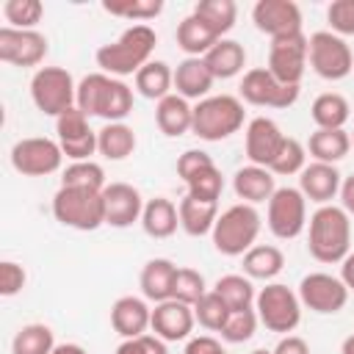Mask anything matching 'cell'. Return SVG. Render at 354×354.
<instances>
[{"label": "cell", "mask_w": 354, "mask_h": 354, "mask_svg": "<svg viewBox=\"0 0 354 354\" xmlns=\"http://www.w3.org/2000/svg\"><path fill=\"white\" fill-rule=\"evenodd\" d=\"M64 163V149L58 141L44 138V136H28L19 138L11 147V166L14 171L25 177H47L55 174Z\"/></svg>", "instance_id": "cell-11"}, {"label": "cell", "mask_w": 354, "mask_h": 354, "mask_svg": "<svg viewBox=\"0 0 354 354\" xmlns=\"http://www.w3.org/2000/svg\"><path fill=\"white\" fill-rule=\"evenodd\" d=\"M75 105L88 119L100 116V119H105V124L124 122L133 113V88L119 77H111L105 72H91L77 83Z\"/></svg>", "instance_id": "cell-2"}, {"label": "cell", "mask_w": 354, "mask_h": 354, "mask_svg": "<svg viewBox=\"0 0 354 354\" xmlns=\"http://www.w3.org/2000/svg\"><path fill=\"white\" fill-rule=\"evenodd\" d=\"M252 22L268 39H282L301 33V8L293 0H257L252 8Z\"/></svg>", "instance_id": "cell-16"}, {"label": "cell", "mask_w": 354, "mask_h": 354, "mask_svg": "<svg viewBox=\"0 0 354 354\" xmlns=\"http://www.w3.org/2000/svg\"><path fill=\"white\" fill-rule=\"evenodd\" d=\"M25 282H28V274L19 263H14V260L0 263V296H6V299L17 296L25 288Z\"/></svg>", "instance_id": "cell-49"}, {"label": "cell", "mask_w": 354, "mask_h": 354, "mask_svg": "<svg viewBox=\"0 0 354 354\" xmlns=\"http://www.w3.org/2000/svg\"><path fill=\"white\" fill-rule=\"evenodd\" d=\"M238 94L241 102L257 108H290L299 100V86H285L268 72V66H254L243 72Z\"/></svg>", "instance_id": "cell-12"}, {"label": "cell", "mask_w": 354, "mask_h": 354, "mask_svg": "<svg viewBox=\"0 0 354 354\" xmlns=\"http://www.w3.org/2000/svg\"><path fill=\"white\" fill-rule=\"evenodd\" d=\"M257 324H260V318H257L254 307L232 310L230 318H227V324H224V329H221L218 335H221V340H227V343H246V340L254 337Z\"/></svg>", "instance_id": "cell-44"}, {"label": "cell", "mask_w": 354, "mask_h": 354, "mask_svg": "<svg viewBox=\"0 0 354 354\" xmlns=\"http://www.w3.org/2000/svg\"><path fill=\"white\" fill-rule=\"evenodd\" d=\"M136 133L124 122H108L102 130H97V152L105 160H124L136 152Z\"/></svg>", "instance_id": "cell-33"}, {"label": "cell", "mask_w": 354, "mask_h": 354, "mask_svg": "<svg viewBox=\"0 0 354 354\" xmlns=\"http://www.w3.org/2000/svg\"><path fill=\"white\" fill-rule=\"evenodd\" d=\"M47 55V36L39 30H17L0 28V61L11 66H39Z\"/></svg>", "instance_id": "cell-17"}, {"label": "cell", "mask_w": 354, "mask_h": 354, "mask_svg": "<svg viewBox=\"0 0 354 354\" xmlns=\"http://www.w3.org/2000/svg\"><path fill=\"white\" fill-rule=\"evenodd\" d=\"M304 166H307V147H304L299 138L285 136V141H282L277 158L271 160L268 171H271L274 177H277V174H279V177H290V174H301Z\"/></svg>", "instance_id": "cell-41"}, {"label": "cell", "mask_w": 354, "mask_h": 354, "mask_svg": "<svg viewBox=\"0 0 354 354\" xmlns=\"http://www.w3.org/2000/svg\"><path fill=\"white\" fill-rule=\"evenodd\" d=\"M210 166H216V163H213V158H210L205 149H185V152L177 158V177H180L183 183H188L191 177H196L199 171H205V169H210Z\"/></svg>", "instance_id": "cell-48"}, {"label": "cell", "mask_w": 354, "mask_h": 354, "mask_svg": "<svg viewBox=\"0 0 354 354\" xmlns=\"http://www.w3.org/2000/svg\"><path fill=\"white\" fill-rule=\"evenodd\" d=\"M202 61H205V66L210 69V75L216 80H230V77H235V75L243 72V66H246V50L235 39H218L207 50V55Z\"/></svg>", "instance_id": "cell-27"}, {"label": "cell", "mask_w": 354, "mask_h": 354, "mask_svg": "<svg viewBox=\"0 0 354 354\" xmlns=\"http://www.w3.org/2000/svg\"><path fill=\"white\" fill-rule=\"evenodd\" d=\"M274 354H310V346L299 335H282L279 343L274 346Z\"/></svg>", "instance_id": "cell-52"}, {"label": "cell", "mask_w": 354, "mask_h": 354, "mask_svg": "<svg viewBox=\"0 0 354 354\" xmlns=\"http://www.w3.org/2000/svg\"><path fill=\"white\" fill-rule=\"evenodd\" d=\"M254 313H257L260 324L277 335H290L301 324L299 293L282 282H266V288L257 290Z\"/></svg>", "instance_id": "cell-7"}, {"label": "cell", "mask_w": 354, "mask_h": 354, "mask_svg": "<svg viewBox=\"0 0 354 354\" xmlns=\"http://www.w3.org/2000/svg\"><path fill=\"white\" fill-rule=\"evenodd\" d=\"M55 335L47 324H25L11 340V354H53Z\"/></svg>", "instance_id": "cell-38"}, {"label": "cell", "mask_w": 354, "mask_h": 354, "mask_svg": "<svg viewBox=\"0 0 354 354\" xmlns=\"http://www.w3.org/2000/svg\"><path fill=\"white\" fill-rule=\"evenodd\" d=\"M266 224L274 238L293 241L307 230V199L299 188L282 185L274 191V196L266 202Z\"/></svg>", "instance_id": "cell-10"}, {"label": "cell", "mask_w": 354, "mask_h": 354, "mask_svg": "<svg viewBox=\"0 0 354 354\" xmlns=\"http://www.w3.org/2000/svg\"><path fill=\"white\" fill-rule=\"evenodd\" d=\"M230 307L224 304V299L216 293V290H207L196 304H194V318L199 326L210 329V332H221L227 318H230Z\"/></svg>", "instance_id": "cell-42"}, {"label": "cell", "mask_w": 354, "mask_h": 354, "mask_svg": "<svg viewBox=\"0 0 354 354\" xmlns=\"http://www.w3.org/2000/svg\"><path fill=\"white\" fill-rule=\"evenodd\" d=\"M337 196H340V207H343L348 216H354V174H351V177H343Z\"/></svg>", "instance_id": "cell-53"}, {"label": "cell", "mask_w": 354, "mask_h": 354, "mask_svg": "<svg viewBox=\"0 0 354 354\" xmlns=\"http://www.w3.org/2000/svg\"><path fill=\"white\" fill-rule=\"evenodd\" d=\"M285 141V133L279 130V124L268 116H254L249 124H246V133H243V147H246V158L249 163L254 166H271V160L277 158L279 147Z\"/></svg>", "instance_id": "cell-19"}, {"label": "cell", "mask_w": 354, "mask_h": 354, "mask_svg": "<svg viewBox=\"0 0 354 354\" xmlns=\"http://www.w3.org/2000/svg\"><path fill=\"white\" fill-rule=\"evenodd\" d=\"M133 83L144 100L160 102L163 97H169L174 91V69L166 61H149L136 72Z\"/></svg>", "instance_id": "cell-31"}, {"label": "cell", "mask_w": 354, "mask_h": 354, "mask_svg": "<svg viewBox=\"0 0 354 354\" xmlns=\"http://www.w3.org/2000/svg\"><path fill=\"white\" fill-rule=\"evenodd\" d=\"M30 100L36 111L58 119L64 111L75 108L77 83L64 66H39L30 77Z\"/></svg>", "instance_id": "cell-8"}, {"label": "cell", "mask_w": 354, "mask_h": 354, "mask_svg": "<svg viewBox=\"0 0 354 354\" xmlns=\"http://www.w3.org/2000/svg\"><path fill=\"white\" fill-rule=\"evenodd\" d=\"M53 354H88L80 343H58L55 348H53Z\"/></svg>", "instance_id": "cell-55"}, {"label": "cell", "mask_w": 354, "mask_h": 354, "mask_svg": "<svg viewBox=\"0 0 354 354\" xmlns=\"http://www.w3.org/2000/svg\"><path fill=\"white\" fill-rule=\"evenodd\" d=\"M340 279H343V285L348 290H354V252H348L343 257V263H340Z\"/></svg>", "instance_id": "cell-54"}, {"label": "cell", "mask_w": 354, "mask_h": 354, "mask_svg": "<svg viewBox=\"0 0 354 354\" xmlns=\"http://www.w3.org/2000/svg\"><path fill=\"white\" fill-rule=\"evenodd\" d=\"M141 227L155 241L171 238L177 232V227H180V210H177V205L171 199H166V196H155V199L144 202Z\"/></svg>", "instance_id": "cell-29"}, {"label": "cell", "mask_w": 354, "mask_h": 354, "mask_svg": "<svg viewBox=\"0 0 354 354\" xmlns=\"http://www.w3.org/2000/svg\"><path fill=\"white\" fill-rule=\"evenodd\" d=\"M149 324H152V307L147 304V299H141V296H119L113 301L111 326L122 340L147 335Z\"/></svg>", "instance_id": "cell-22"}, {"label": "cell", "mask_w": 354, "mask_h": 354, "mask_svg": "<svg viewBox=\"0 0 354 354\" xmlns=\"http://www.w3.org/2000/svg\"><path fill=\"white\" fill-rule=\"evenodd\" d=\"M116 354H169L166 340H160L158 335H138V337H127L116 346Z\"/></svg>", "instance_id": "cell-50"}, {"label": "cell", "mask_w": 354, "mask_h": 354, "mask_svg": "<svg viewBox=\"0 0 354 354\" xmlns=\"http://www.w3.org/2000/svg\"><path fill=\"white\" fill-rule=\"evenodd\" d=\"M246 122V111L241 97L232 94H213L194 105V124L191 133L202 141H224L238 133Z\"/></svg>", "instance_id": "cell-5"}, {"label": "cell", "mask_w": 354, "mask_h": 354, "mask_svg": "<svg viewBox=\"0 0 354 354\" xmlns=\"http://www.w3.org/2000/svg\"><path fill=\"white\" fill-rule=\"evenodd\" d=\"M307 249L324 263H343L351 252V216L340 205H321L307 221Z\"/></svg>", "instance_id": "cell-3"}, {"label": "cell", "mask_w": 354, "mask_h": 354, "mask_svg": "<svg viewBox=\"0 0 354 354\" xmlns=\"http://www.w3.org/2000/svg\"><path fill=\"white\" fill-rule=\"evenodd\" d=\"M310 69L324 80H343L354 72V55L343 36L332 30H315L307 50Z\"/></svg>", "instance_id": "cell-9"}, {"label": "cell", "mask_w": 354, "mask_h": 354, "mask_svg": "<svg viewBox=\"0 0 354 354\" xmlns=\"http://www.w3.org/2000/svg\"><path fill=\"white\" fill-rule=\"evenodd\" d=\"M61 185L66 188H88V191H102L105 183V169L97 160H72L61 171Z\"/></svg>", "instance_id": "cell-39"}, {"label": "cell", "mask_w": 354, "mask_h": 354, "mask_svg": "<svg viewBox=\"0 0 354 354\" xmlns=\"http://www.w3.org/2000/svg\"><path fill=\"white\" fill-rule=\"evenodd\" d=\"M102 8L111 17L133 19L136 25H147L149 19L163 14V0H105Z\"/></svg>", "instance_id": "cell-40"}, {"label": "cell", "mask_w": 354, "mask_h": 354, "mask_svg": "<svg viewBox=\"0 0 354 354\" xmlns=\"http://www.w3.org/2000/svg\"><path fill=\"white\" fill-rule=\"evenodd\" d=\"M194 307L177 301V299H166L160 304L152 307V324L149 329L166 340V343H177V340H188L191 332H194Z\"/></svg>", "instance_id": "cell-20"}, {"label": "cell", "mask_w": 354, "mask_h": 354, "mask_svg": "<svg viewBox=\"0 0 354 354\" xmlns=\"http://www.w3.org/2000/svg\"><path fill=\"white\" fill-rule=\"evenodd\" d=\"M216 77L210 75V69L205 66L202 58H183L174 69V94H180L183 100H205L207 91L213 88Z\"/></svg>", "instance_id": "cell-25"}, {"label": "cell", "mask_w": 354, "mask_h": 354, "mask_svg": "<svg viewBox=\"0 0 354 354\" xmlns=\"http://www.w3.org/2000/svg\"><path fill=\"white\" fill-rule=\"evenodd\" d=\"M205 293H207V282H205V277H202L196 268H188V266L177 268V277H174V293H171V299H177V301H183V304L194 307Z\"/></svg>", "instance_id": "cell-45"}, {"label": "cell", "mask_w": 354, "mask_h": 354, "mask_svg": "<svg viewBox=\"0 0 354 354\" xmlns=\"http://www.w3.org/2000/svg\"><path fill=\"white\" fill-rule=\"evenodd\" d=\"M282 268H285V254H282L279 246L254 243V246L243 254V274H246L249 279L271 282Z\"/></svg>", "instance_id": "cell-35"}, {"label": "cell", "mask_w": 354, "mask_h": 354, "mask_svg": "<svg viewBox=\"0 0 354 354\" xmlns=\"http://www.w3.org/2000/svg\"><path fill=\"white\" fill-rule=\"evenodd\" d=\"M213 290L224 299V304L230 310H246V307H254V299H257V290L252 285V279L246 274H224L216 279Z\"/></svg>", "instance_id": "cell-37"}, {"label": "cell", "mask_w": 354, "mask_h": 354, "mask_svg": "<svg viewBox=\"0 0 354 354\" xmlns=\"http://www.w3.org/2000/svg\"><path fill=\"white\" fill-rule=\"evenodd\" d=\"M155 124L169 138L185 136V133H191V124H194V105L171 91L169 97L155 102Z\"/></svg>", "instance_id": "cell-26"}, {"label": "cell", "mask_w": 354, "mask_h": 354, "mask_svg": "<svg viewBox=\"0 0 354 354\" xmlns=\"http://www.w3.org/2000/svg\"><path fill=\"white\" fill-rule=\"evenodd\" d=\"M185 185H188V196L207 199V202H218V196H221V191H224V174L218 171V166H210V169L199 171L196 177H191Z\"/></svg>", "instance_id": "cell-46"}, {"label": "cell", "mask_w": 354, "mask_h": 354, "mask_svg": "<svg viewBox=\"0 0 354 354\" xmlns=\"http://www.w3.org/2000/svg\"><path fill=\"white\" fill-rule=\"evenodd\" d=\"M177 210H180V227L191 238L210 235L213 227H216V218H218V202L196 199V196H188V194L180 199Z\"/></svg>", "instance_id": "cell-28"}, {"label": "cell", "mask_w": 354, "mask_h": 354, "mask_svg": "<svg viewBox=\"0 0 354 354\" xmlns=\"http://www.w3.org/2000/svg\"><path fill=\"white\" fill-rule=\"evenodd\" d=\"M348 116H351V105L337 91H324L310 105V119L315 122V130H343Z\"/></svg>", "instance_id": "cell-32"}, {"label": "cell", "mask_w": 354, "mask_h": 354, "mask_svg": "<svg viewBox=\"0 0 354 354\" xmlns=\"http://www.w3.org/2000/svg\"><path fill=\"white\" fill-rule=\"evenodd\" d=\"M232 191L241 202L246 205H260V202H268L277 191V183H274V174L266 169V166H241L235 174H232Z\"/></svg>", "instance_id": "cell-24"}, {"label": "cell", "mask_w": 354, "mask_h": 354, "mask_svg": "<svg viewBox=\"0 0 354 354\" xmlns=\"http://www.w3.org/2000/svg\"><path fill=\"white\" fill-rule=\"evenodd\" d=\"M351 147H354V133H351Z\"/></svg>", "instance_id": "cell-58"}, {"label": "cell", "mask_w": 354, "mask_h": 354, "mask_svg": "<svg viewBox=\"0 0 354 354\" xmlns=\"http://www.w3.org/2000/svg\"><path fill=\"white\" fill-rule=\"evenodd\" d=\"M340 354H354V332L340 343Z\"/></svg>", "instance_id": "cell-56"}, {"label": "cell", "mask_w": 354, "mask_h": 354, "mask_svg": "<svg viewBox=\"0 0 354 354\" xmlns=\"http://www.w3.org/2000/svg\"><path fill=\"white\" fill-rule=\"evenodd\" d=\"M53 216L58 224L77 230V232H94L105 224V205L102 191L88 188H66L61 185L53 196Z\"/></svg>", "instance_id": "cell-6"}, {"label": "cell", "mask_w": 354, "mask_h": 354, "mask_svg": "<svg viewBox=\"0 0 354 354\" xmlns=\"http://www.w3.org/2000/svg\"><path fill=\"white\" fill-rule=\"evenodd\" d=\"M351 149V136L346 130H313L307 138V152L318 163H340Z\"/></svg>", "instance_id": "cell-34"}, {"label": "cell", "mask_w": 354, "mask_h": 354, "mask_svg": "<svg viewBox=\"0 0 354 354\" xmlns=\"http://www.w3.org/2000/svg\"><path fill=\"white\" fill-rule=\"evenodd\" d=\"M158 44V33L149 25H130L127 30H122V36L116 41H108L102 47H97L94 61L100 66V72L111 75V77H127L152 61V50Z\"/></svg>", "instance_id": "cell-1"}, {"label": "cell", "mask_w": 354, "mask_h": 354, "mask_svg": "<svg viewBox=\"0 0 354 354\" xmlns=\"http://www.w3.org/2000/svg\"><path fill=\"white\" fill-rule=\"evenodd\" d=\"M174 39H177V47L185 53V58H205L207 50L218 41V36L210 30V25L202 22L194 11H191L188 17L180 19Z\"/></svg>", "instance_id": "cell-30"}, {"label": "cell", "mask_w": 354, "mask_h": 354, "mask_svg": "<svg viewBox=\"0 0 354 354\" xmlns=\"http://www.w3.org/2000/svg\"><path fill=\"white\" fill-rule=\"evenodd\" d=\"M252 354H274V351H268V348H254Z\"/></svg>", "instance_id": "cell-57"}, {"label": "cell", "mask_w": 354, "mask_h": 354, "mask_svg": "<svg viewBox=\"0 0 354 354\" xmlns=\"http://www.w3.org/2000/svg\"><path fill=\"white\" fill-rule=\"evenodd\" d=\"M296 293H299L301 307H307L318 315H335L346 307L351 290L343 285L340 277L326 274V271H313V274L301 277Z\"/></svg>", "instance_id": "cell-13"}, {"label": "cell", "mask_w": 354, "mask_h": 354, "mask_svg": "<svg viewBox=\"0 0 354 354\" xmlns=\"http://www.w3.org/2000/svg\"><path fill=\"white\" fill-rule=\"evenodd\" d=\"M326 19L332 33L354 36V0H332L326 8Z\"/></svg>", "instance_id": "cell-47"}, {"label": "cell", "mask_w": 354, "mask_h": 354, "mask_svg": "<svg viewBox=\"0 0 354 354\" xmlns=\"http://www.w3.org/2000/svg\"><path fill=\"white\" fill-rule=\"evenodd\" d=\"M194 14L210 25V30L218 36V39H227V33L235 28V19H238V6L235 0H199L194 6Z\"/></svg>", "instance_id": "cell-36"}, {"label": "cell", "mask_w": 354, "mask_h": 354, "mask_svg": "<svg viewBox=\"0 0 354 354\" xmlns=\"http://www.w3.org/2000/svg\"><path fill=\"white\" fill-rule=\"evenodd\" d=\"M177 268H180V266H174L169 257H152V260H147L144 268H141V277H138L141 296H144L147 301H155V304L171 299Z\"/></svg>", "instance_id": "cell-23"}, {"label": "cell", "mask_w": 354, "mask_h": 354, "mask_svg": "<svg viewBox=\"0 0 354 354\" xmlns=\"http://www.w3.org/2000/svg\"><path fill=\"white\" fill-rule=\"evenodd\" d=\"M183 354H227V351H224L221 340H216L210 335H196V337H188Z\"/></svg>", "instance_id": "cell-51"}, {"label": "cell", "mask_w": 354, "mask_h": 354, "mask_svg": "<svg viewBox=\"0 0 354 354\" xmlns=\"http://www.w3.org/2000/svg\"><path fill=\"white\" fill-rule=\"evenodd\" d=\"M102 205H105V224L116 230H124L141 221V213H144L141 191L133 188L130 183H108L102 188Z\"/></svg>", "instance_id": "cell-18"}, {"label": "cell", "mask_w": 354, "mask_h": 354, "mask_svg": "<svg viewBox=\"0 0 354 354\" xmlns=\"http://www.w3.org/2000/svg\"><path fill=\"white\" fill-rule=\"evenodd\" d=\"M340 183H343V174L332 163L313 160L299 174V191L304 194V199L315 202L318 207L321 205H332V199L340 194Z\"/></svg>", "instance_id": "cell-21"}, {"label": "cell", "mask_w": 354, "mask_h": 354, "mask_svg": "<svg viewBox=\"0 0 354 354\" xmlns=\"http://www.w3.org/2000/svg\"><path fill=\"white\" fill-rule=\"evenodd\" d=\"M260 227H263V218L254 210V205L238 202V205H230L227 210L218 213L210 238H213V246H216L218 254L243 257L257 243Z\"/></svg>", "instance_id": "cell-4"}, {"label": "cell", "mask_w": 354, "mask_h": 354, "mask_svg": "<svg viewBox=\"0 0 354 354\" xmlns=\"http://www.w3.org/2000/svg\"><path fill=\"white\" fill-rule=\"evenodd\" d=\"M3 17H6L8 28L36 30V25L44 17V6L39 0H6L3 3Z\"/></svg>", "instance_id": "cell-43"}, {"label": "cell", "mask_w": 354, "mask_h": 354, "mask_svg": "<svg viewBox=\"0 0 354 354\" xmlns=\"http://www.w3.org/2000/svg\"><path fill=\"white\" fill-rule=\"evenodd\" d=\"M307 50H310V36L293 33L282 39H271L268 44V72L285 83V86H299L307 69Z\"/></svg>", "instance_id": "cell-14"}, {"label": "cell", "mask_w": 354, "mask_h": 354, "mask_svg": "<svg viewBox=\"0 0 354 354\" xmlns=\"http://www.w3.org/2000/svg\"><path fill=\"white\" fill-rule=\"evenodd\" d=\"M55 133L64 158L69 160H91V155L97 152V130L88 127V116L77 105L55 119Z\"/></svg>", "instance_id": "cell-15"}]
</instances>
